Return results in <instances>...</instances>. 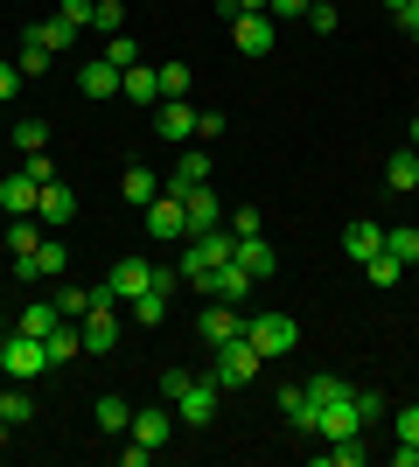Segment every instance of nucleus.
<instances>
[{
	"instance_id": "f257e3e1",
	"label": "nucleus",
	"mask_w": 419,
	"mask_h": 467,
	"mask_svg": "<svg viewBox=\"0 0 419 467\" xmlns=\"http://www.w3.org/2000/svg\"><path fill=\"white\" fill-rule=\"evenodd\" d=\"M120 307H126V300H120V293H112V286H99V293H91V314H84V356H112V349H120Z\"/></svg>"
},
{
	"instance_id": "f03ea898",
	"label": "nucleus",
	"mask_w": 419,
	"mask_h": 467,
	"mask_svg": "<svg viewBox=\"0 0 419 467\" xmlns=\"http://www.w3.org/2000/svg\"><path fill=\"white\" fill-rule=\"evenodd\" d=\"M0 377L7 384H36V377H49V356H42V335L15 328L7 342H0Z\"/></svg>"
},
{
	"instance_id": "7ed1b4c3",
	"label": "nucleus",
	"mask_w": 419,
	"mask_h": 467,
	"mask_svg": "<svg viewBox=\"0 0 419 467\" xmlns=\"http://www.w3.org/2000/svg\"><path fill=\"white\" fill-rule=\"evenodd\" d=\"M245 342L259 349V363L266 356H294L300 349V321L294 314H259V321H245Z\"/></svg>"
},
{
	"instance_id": "20e7f679",
	"label": "nucleus",
	"mask_w": 419,
	"mask_h": 467,
	"mask_svg": "<svg viewBox=\"0 0 419 467\" xmlns=\"http://www.w3.org/2000/svg\"><path fill=\"white\" fill-rule=\"evenodd\" d=\"M210 377H217L224 390H231V384H252V377H259V349H252L245 335L217 342V349H210Z\"/></svg>"
},
{
	"instance_id": "39448f33",
	"label": "nucleus",
	"mask_w": 419,
	"mask_h": 467,
	"mask_svg": "<svg viewBox=\"0 0 419 467\" xmlns=\"http://www.w3.org/2000/svg\"><path fill=\"white\" fill-rule=\"evenodd\" d=\"M140 216H147V231H154L161 244H175V237H189V210H182V195H168V189H161V195H154V202H147Z\"/></svg>"
},
{
	"instance_id": "423d86ee",
	"label": "nucleus",
	"mask_w": 419,
	"mask_h": 467,
	"mask_svg": "<svg viewBox=\"0 0 419 467\" xmlns=\"http://www.w3.org/2000/svg\"><path fill=\"white\" fill-rule=\"evenodd\" d=\"M154 133L168 140V147H189V140H196V105H189V98H161Z\"/></svg>"
},
{
	"instance_id": "0eeeda50",
	"label": "nucleus",
	"mask_w": 419,
	"mask_h": 467,
	"mask_svg": "<svg viewBox=\"0 0 419 467\" xmlns=\"http://www.w3.org/2000/svg\"><path fill=\"white\" fill-rule=\"evenodd\" d=\"M217 390H224L217 377H196V384L175 398V419L182 426H210V419H217Z\"/></svg>"
},
{
	"instance_id": "6e6552de",
	"label": "nucleus",
	"mask_w": 419,
	"mask_h": 467,
	"mask_svg": "<svg viewBox=\"0 0 419 467\" xmlns=\"http://www.w3.org/2000/svg\"><path fill=\"white\" fill-rule=\"evenodd\" d=\"M196 335L217 349V342H231V335H245V314H238V300H210L203 307V321H196Z\"/></svg>"
},
{
	"instance_id": "1a4fd4ad",
	"label": "nucleus",
	"mask_w": 419,
	"mask_h": 467,
	"mask_svg": "<svg viewBox=\"0 0 419 467\" xmlns=\"http://www.w3.org/2000/svg\"><path fill=\"white\" fill-rule=\"evenodd\" d=\"M196 286H203V293H210V300H245V293L259 286V279L245 273L238 258H224V265H210V279H196Z\"/></svg>"
},
{
	"instance_id": "9d476101",
	"label": "nucleus",
	"mask_w": 419,
	"mask_h": 467,
	"mask_svg": "<svg viewBox=\"0 0 419 467\" xmlns=\"http://www.w3.org/2000/svg\"><path fill=\"white\" fill-rule=\"evenodd\" d=\"M182 210H189V237H203V231H217V223H224V202L210 195V182L182 189Z\"/></svg>"
},
{
	"instance_id": "9b49d317",
	"label": "nucleus",
	"mask_w": 419,
	"mask_h": 467,
	"mask_svg": "<svg viewBox=\"0 0 419 467\" xmlns=\"http://www.w3.org/2000/svg\"><path fill=\"white\" fill-rule=\"evenodd\" d=\"M36 195H42V182L28 175V168L0 175V210H7V216H36Z\"/></svg>"
},
{
	"instance_id": "f8f14e48",
	"label": "nucleus",
	"mask_w": 419,
	"mask_h": 467,
	"mask_svg": "<svg viewBox=\"0 0 419 467\" xmlns=\"http://www.w3.org/2000/svg\"><path fill=\"white\" fill-rule=\"evenodd\" d=\"M279 411H287V426H294V432H315L321 426V405H315V390H308V384L279 390Z\"/></svg>"
},
{
	"instance_id": "ddd939ff",
	"label": "nucleus",
	"mask_w": 419,
	"mask_h": 467,
	"mask_svg": "<svg viewBox=\"0 0 419 467\" xmlns=\"http://www.w3.org/2000/svg\"><path fill=\"white\" fill-rule=\"evenodd\" d=\"M231 42H238L245 57H266L273 49V15H238L231 21Z\"/></svg>"
},
{
	"instance_id": "4468645a",
	"label": "nucleus",
	"mask_w": 419,
	"mask_h": 467,
	"mask_svg": "<svg viewBox=\"0 0 419 467\" xmlns=\"http://www.w3.org/2000/svg\"><path fill=\"white\" fill-rule=\"evenodd\" d=\"M154 279H161V273H154V265H147V258H120L105 286L120 293V300H133V293H147V286H154Z\"/></svg>"
},
{
	"instance_id": "2eb2a0df",
	"label": "nucleus",
	"mask_w": 419,
	"mask_h": 467,
	"mask_svg": "<svg viewBox=\"0 0 419 467\" xmlns=\"http://www.w3.org/2000/svg\"><path fill=\"white\" fill-rule=\"evenodd\" d=\"M42 356H49V370H63V363H78V356H84V335L70 328V321H57V328L42 335Z\"/></svg>"
},
{
	"instance_id": "dca6fc26",
	"label": "nucleus",
	"mask_w": 419,
	"mask_h": 467,
	"mask_svg": "<svg viewBox=\"0 0 419 467\" xmlns=\"http://www.w3.org/2000/svg\"><path fill=\"white\" fill-rule=\"evenodd\" d=\"M196 182H210V154H203V147H189V154H182L175 168H168V182H161V189H168V195H182V189H196Z\"/></svg>"
},
{
	"instance_id": "f3484780",
	"label": "nucleus",
	"mask_w": 419,
	"mask_h": 467,
	"mask_svg": "<svg viewBox=\"0 0 419 467\" xmlns=\"http://www.w3.org/2000/svg\"><path fill=\"white\" fill-rule=\"evenodd\" d=\"M231 258H238L252 279H273V265H279L273 244H266V231H259V237H238V244H231Z\"/></svg>"
},
{
	"instance_id": "a211bd4d",
	"label": "nucleus",
	"mask_w": 419,
	"mask_h": 467,
	"mask_svg": "<svg viewBox=\"0 0 419 467\" xmlns=\"http://www.w3.org/2000/svg\"><path fill=\"white\" fill-rule=\"evenodd\" d=\"M140 440V447H168V432H175V419H168V411L161 405H147V411H133V426H126Z\"/></svg>"
},
{
	"instance_id": "6ab92c4d",
	"label": "nucleus",
	"mask_w": 419,
	"mask_h": 467,
	"mask_svg": "<svg viewBox=\"0 0 419 467\" xmlns=\"http://www.w3.org/2000/svg\"><path fill=\"white\" fill-rule=\"evenodd\" d=\"M36 216H42V223H70V216H78V189L49 182V189L36 195Z\"/></svg>"
},
{
	"instance_id": "aec40b11",
	"label": "nucleus",
	"mask_w": 419,
	"mask_h": 467,
	"mask_svg": "<svg viewBox=\"0 0 419 467\" xmlns=\"http://www.w3.org/2000/svg\"><path fill=\"white\" fill-rule=\"evenodd\" d=\"M350 432H363V426H357V405H350V398L321 405V426H315V440H350Z\"/></svg>"
},
{
	"instance_id": "412c9836",
	"label": "nucleus",
	"mask_w": 419,
	"mask_h": 467,
	"mask_svg": "<svg viewBox=\"0 0 419 467\" xmlns=\"http://www.w3.org/2000/svg\"><path fill=\"white\" fill-rule=\"evenodd\" d=\"M120 78H126V70H112V63H84V70H78V84H84V98H99V105H105V98H120Z\"/></svg>"
},
{
	"instance_id": "4be33fe9",
	"label": "nucleus",
	"mask_w": 419,
	"mask_h": 467,
	"mask_svg": "<svg viewBox=\"0 0 419 467\" xmlns=\"http://www.w3.org/2000/svg\"><path fill=\"white\" fill-rule=\"evenodd\" d=\"M342 252L357 258V265H363V258H378L384 252V223H350V231H342Z\"/></svg>"
},
{
	"instance_id": "5701e85b",
	"label": "nucleus",
	"mask_w": 419,
	"mask_h": 467,
	"mask_svg": "<svg viewBox=\"0 0 419 467\" xmlns=\"http://www.w3.org/2000/svg\"><path fill=\"white\" fill-rule=\"evenodd\" d=\"M120 98H133V105H154L161 98V78H154V63H133L120 78Z\"/></svg>"
},
{
	"instance_id": "b1692460",
	"label": "nucleus",
	"mask_w": 419,
	"mask_h": 467,
	"mask_svg": "<svg viewBox=\"0 0 419 467\" xmlns=\"http://www.w3.org/2000/svg\"><path fill=\"white\" fill-rule=\"evenodd\" d=\"M120 195H126V202H133V210H147V202H154V195H161L154 168H126V175H120Z\"/></svg>"
},
{
	"instance_id": "393cba45",
	"label": "nucleus",
	"mask_w": 419,
	"mask_h": 467,
	"mask_svg": "<svg viewBox=\"0 0 419 467\" xmlns=\"http://www.w3.org/2000/svg\"><path fill=\"white\" fill-rule=\"evenodd\" d=\"M28 36H36L42 49H49V57H63V49H70V42H78V28H70V21H63V15H49V21H36V28H28Z\"/></svg>"
},
{
	"instance_id": "a878e982",
	"label": "nucleus",
	"mask_w": 419,
	"mask_h": 467,
	"mask_svg": "<svg viewBox=\"0 0 419 467\" xmlns=\"http://www.w3.org/2000/svg\"><path fill=\"white\" fill-rule=\"evenodd\" d=\"M126 307H133V321H140V328H161V321H168V293H161V286H147V293H133Z\"/></svg>"
},
{
	"instance_id": "bb28decb",
	"label": "nucleus",
	"mask_w": 419,
	"mask_h": 467,
	"mask_svg": "<svg viewBox=\"0 0 419 467\" xmlns=\"http://www.w3.org/2000/svg\"><path fill=\"white\" fill-rule=\"evenodd\" d=\"M384 252L399 258V265H419V231L413 223H384Z\"/></svg>"
},
{
	"instance_id": "cd10ccee",
	"label": "nucleus",
	"mask_w": 419,
	"mask_h": 467,
	"mask_svg": "<svg viewBox=\"0 0 419 467\" xmlns=\"http://www.w3.org/2000/svg\"><path fill=\"white\" fill-rule=\"evenodd\" d=\"M384 182H392V189H419V154H413V147H399V154H392V161H384Z\"/></svg>"
},
{
	"instance_id": "c85d7f7f",
	"label": "nucleus",
	"mask_w": 419,
	"mask_h": 467,
	"mask_svg": "<svg viewBox=\"0 0 419 467\" xmlns=\"http://www.w3.org/2000/svg\"><path fill=\"white\" fill-rule=\"evenodd\" d=\"M57 321H63V307H57V300H28L15 328H28V335H49V328H57Z\"/></svg>"
},
{
	"instance_id": "c756f323",
	"label": "nucleus",
	"mask_w": 419,
	"mask_h": 467,
	"mask_svg": "<svg viewBox=\"0 0 419 467\" xmlns=\"http://www.w3.org/2000/svg\"><path fill=\"white\" fill-rule=\"evenodd\" d=\"M321 461H336V467H363V461H371V447H363V432H350V440H329V447H321Z\"/></svg>"
},
{
	"instance_id": "7c9ffc66",
	"label": "nucleus",
	"mask_w": 419,
	"mask_h": 467,
	"mask_svg": "<svg viewBox=\"0 0 419 467\" xmlns=\"http://www.w3.org/2000/svg\"><path fill=\"white\" fill-rule=\"evenodd\" d=\"M15 147L21 154H49V119H15Z\"/></svg>"
},
{
	"instance_id": "2f4dec72",
	"label": "nucleus",
	"mask_w": 419,
	"mask_h": 467,
	"mask_svg": "<svg viewBox=\"0 0 419 467\" xmlns=\"http://www.w3.org/2000/svg\"><path fill=\"white\" fill-rule=\"evenodd\" d=\"M105 63H112V70H133V63H147V49H140L133 36H105Z\"/></svg>"
},
{
	"instance_id": "473e14b6",
	"label": "nucleus",
	"mask_w": 419,
	"mask_h": 467,
	"mask_svg": "<svg viewBox=\"0 0 419 467\" xmlns=\"http://www.w3.org/2000/svg\"><path fill=\"white\" fill-rule=\"evenodd\" d=\"M42 244V216H15L7 223V252H36Z\"/></svg>"
},
{
	"instance_id": "72a5a7b5",
	"label": "nucleus",
	"mask_w": 419,
	"mask_h": 467,
	"mask_svg": "<svg viewBox=\"0 0 419 467\" xmlns=\"http://www.w3.org/2000/svg\"><path fill=\"white\" fill-rule=\"evenodd\" d=\"M63 265H70V252H63L57 237H42V244H36V273L42 279H63Z\"/></svg>"
},
{
	"instance_id": "f704fd0d",
	"label": "nucleus",
	"mask_w": 419,
	"mask_h": 467,
	"mask_svg": "<svg viewBox=\"0 0 419 467\" xmlns=\"http://www.w3.org/2000/svg\"><path fill=\"white\" fill-rule=\"evenodd\" d=\"M126 426H133L126 398H112V390H105V398H99V432H126Z\"/></svg>"
},
{
	"instance_id": "c9c22d12",
	"label": "nucleus",
	"mask_w": 419,
	"mask_h": 467,
	"mask_svg": "<svg viewBox=\"0 0 419 467\" xmlns=\"http://www.w3.org/2000/svg\"><path fill=\"white\" fill-rule=\"evenodd\" d=\"M363 279H378V286H399V279H405V265H399L392 252H378V258H363Z\"/></svg>"
},
{
	"instance_id": "e433bc0d",
	"label": "nucleus",
	"mask_w": 419,
	"mask_h": 467,
	"mask_svg": "<svg viewBox=\"0 0 419 467\" xmlns=\"http://www.w3.org/2000/svg\"><path fill=\"white\" fill-rule=\"evenodd\" d=\"M161 78V98H189V63H154Z\"/></svg>"
},
{
	"instance_id": "4c0bfd02",
	"label": "nucleus",
	"mask_w": 419,
	"mask_h": 467,
	"mask_svg": "<svg viewBox=\"0 0 419 467\" xmlns=\"http://www.w3.org/2000/svg\"><path fill=\"white\" fill-rule=\"evenodd\" d=\"M15 63H21V78H42V70H49V49H42L36 36H21V57Z\"/></svg>"
},
{
	"instance_id": "58836bf2",
	"label": "nucleus",
	"mask_w": 419,
	"mask_h": 467,
	"mask_svg": "<svg viewBox=\"0 0 419 467\" xmlns=\"http://www.w3.org/2000/svg\"><path fill=\"white\" fill-rule=\"evenodd\" d=\"M350 405H357V426H363V432L384 419V398H378V390H350Z\"/></svg>"
},
{
	"instance_id": "ea45409f",
	"label": "nucleus",
	"mask_w": 419,
	"mask_h": 467,
	"mask_svg": "<svg viewBox=\"0 0 419 467\" xmlns=\"http://www.w3.org/2000/svg\"><path fill=\"white\" fill-rule=\"evenodd\" d=\"M91 28H99V36H126V7H120V0H99Z\"/></svg>"
},
{
	"instance_id": "a19ab883",
	"label": "nucleus",
	"mask_w": 419,
	"mask_h": 467,
	"mask_svg": "<svg viewBox=\"0 0 419 467\" xmlns=\"http://www.w3.org/2000/svg\"><path fill=\"white\" fill-rule=\"evenodd\" d=\"M57 307H63V321H84V314H91V286H63Z\"/></svg>"
},
{
	"instance_id": "79ce46f5",
	"label": "nucleus",
	"mask_w": 419,
	"mask_h": 467,
	"mask_svg": "<svg viewBox=\"0 0 419 467\" xmlns=\"http://www.w3.org/2000/svg\"><path fill=\"white\" fill-rule=\"evenodd\" d=\"M28 390H0V419H7V426H28Z\"/></svg>"
},
{
	"instance_id": "37998d69",
	"label": "nucleus",
	"mask_w": 419,
	"mask_h": 467,
	"mask_svg": "<svg viewBox=\"0 0 419 467\" xmlns=\"http://www.w3.org/2000/svg\"><path fill=\"white\" fill-rule=\"evenodd\" d=\"M224 231H231V237H259L266 216H259V210H231V216H224Z\"/></svg>"
},
{
	"instance_id": "c03bdc74",
	"label": "nucleus",
	"mask_w": 419,
	"mask_h": 467,
	"mask_svg": "<svg viewBox=\"0 0 419 467\" xmlns=\"http://www.w3.org/2000/svg\"><path fill=\"white\" fill-rule=\"evenodd\" d=\"M308 390H315V405H336V398H350L357 384H342V377H308Z\"/></svg>"
},
{
	"instance_id": "a18cd8bd",
	"label": "nucleus",
	"mask_w": 419,
	"mask_h": 467,
	"mask_svg": "<svg viewBox=\"0 0 419 467\" xmlns=\"http://www.w3.org/2000/svg\"><path fill=\"white\" fill-rule=\"evenodd\" d=\"M57 15L70 21V28H91V15H99V0H57Z\"/></svg>"
},
{
	"instance_id": "49530a36",
	"label": "nucleus",
	"mask_w": 419,
	"mask_h": 467,
	"mask_svg": "<svg viewBox=\"0 0 419 467\" xmlns=\"http://www.w3.org/2000/svg\"><path fill=\"white\" fill-rule=\"evenodd\" d=\"M336 0H315V7H308V28H315V36H336Z\"/></svg>"
},
{
	"instance_id": "de8ad7c7",
	"label": "nucleus",
	"mask_w": 419,
	"mask_h": 467,
	"mask_svg": "<svg viewBox=\"0 0 419 467\" xmlns=\"http://www.w3.org/2000/svg\"><path fill=\"white\" fill-rule=\"evenodd\" d=\"M266 7H273V0H224L217 15H224V21H238V15H266Z\"/></svg>"
},
{
	"instance_id": "09e8293b",
	"label": "nucleus",
	"mask_w": 419,
	"mask_h": 467,
	"mask_svg": "<svg viewBox=\"0 0 419 467\" xmlns=\"http://www.w3.org/2000/svg\"><path fill=\"white\" fill-rule=\"evenodd\" d=\"M392 426H399V440H413V447H419V405H399V419H392Z\"/></svg>"
},
{
	"instance_id": "8fccbe9b",
	"label": "nucleus",
	"mask_w": 419,
	"mask_h": 467,
	"mask_svg": "<svg viewBox=\"0 0 419 467\" xmlns=\"http://www.w3.org/2000/svg\"><path fill=\"white\" fill-rule=\"evenodd\" d=\"M189 384H196V377H189V370H168V377H161V398L175 405V398H182V390H189Z\"/></svg>"
},
{
	"instance_id": "3c124183",
	"label": "nucleus",
	"mask_w": 419,
	"mask_h": 467,
	"mask_svg": "<svg viewBox=\"0 0 419 467\" xmlns=\"http://www.w3.org/2000/svg\"><path fill=\"white\" fill-rule=\"evenodd\" d=\"M399 15V28H405V42H419V0H405V7H392Z\"/></svg>"
},
{
	"instance_id": "603ef678",
	"label": "nucleus",
	"mask_w": 419,
	"mask_h": 467,
	"mask_svg": "<svg viewBox=\"0 0 419 467\" xmlns=\"http://www.w3.org/2000/svg\"><path fill=\"white\" fill-rule=\"evenodd\" d=\"M15 91H21V63H0V105H7Z\"/></svg>"
},
{
	"instance_id": "864d4df0",
	"label": "nucleus",
	"mask_w": 419,
	"mask_h": 467,
	"mask_svg": "<svg viewBox=\"0 0 419 467\" xmlns=\"http://www.w3.org/2000/svg\"><path fill=\"white\" fill-rule=\"evenodd\" d=\"M21 168H28V175H36L42 189H49V182H57V168H49V154H28V161H21Z\"/></svg>"
},
{
	"instance_id": "5fc2aeb1",
	"label": "nucleus",
	"mask_w": 419,
	"mask_h": 467,
	"mask_svg": "<svg viewBox=\"0 0 419 467\" xmlns=\"http://www.w3.org/2000/svg\"><path fill=\"white\" fill-rule=\"evenodd\" d=\"M224 133V112H196V140H217Z\"/></svg>"
},
{
	"instance_id": "6e6d98bb",
	"label": "nucleus",
	"mask_w": 419,
	"mask_h": 467,
	"mask_svg": "<svg viewBox=\"0 0 419 467\" xmlns=\"http://www.w3.org/2000/svg\"><path fill=\"white\" fill-rule=\"evenodd\" d=\"M308 7H315V0H273L266 15H308Z\"/></svg>"
},
{
	"instance_id": "4d7b16f0",
	"label": "nucleus",
	"mask_w": 419,
	"mask_h": 467,
	"mask_svg": "<svg viewBox=\"0 0 419 467\" xmlns=\"http://www.w3.org/2000/svg\"><path fill=\"white\" fill-rule=\"evenodd\" d=\"M7 432H15V426H7V419H0V447H7Z\"/></svg>"
},
{
	"instance_id": "13d9d810",
	"label": "nucleus",
	"mask_w": 419,
	"mask_h": 467,
	"mask_svg": "<svg viewBox=\"0 0 419 467\" xmlns=\"http://www.w3.org/2000/svg\"><path fill=\"white\" fill-rule=\"evenodd\" d=\"M7 335H15V328H7V314H0V342H7Z\"/></svg>"
},
{
	"instance_id": "bf43d9fd",
	"label": "nucleus",
	"mask_w": 419,
	"mask_h": 467,
	"mask_svg": "<svg viewBox=\"0 0 419 467\" xmlns=\"http://www.w3.org/2000/svg\"><path fill=\"white\" fill-rule=\"evenodd\" d=\"M413 154H419V119H413Z\"/></svg>"
},
{
	"instance_id": "052dcab7",
	"label": "nucleus",
	"mask_w": 419,
	"mask_h": 467,
	"mask_svg": "<svg viewBox=\"0 0 419 467\" xmlns=\"http://www.w3.org/2000/svg\"><path fill=\"white\" fill-rule=\"evenodd\" d=\"M384 7H405V0H384Z\"/></svg>"
}]
</instances>
